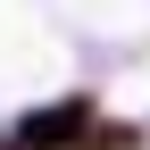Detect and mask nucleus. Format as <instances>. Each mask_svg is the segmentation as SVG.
<instances>
[{
    "mask_svg": "<svg viewBox=\"0 0 150 150\" xmlns=\"http://www.w3.org/2000/svg\"><path fill=\"white\" fill-rule=\"evenodd\" d=\"M92 125H100V100H92V92H67V100L25 108L8 134H17V150H83V134H92Z\"/></svg>",
    "mask_w": 150,
    "mask_h": 150,
    "instance_id": "obj_1",
    "label": "nucleus"
},
{
    "mask_svg": "<svg viewBox=\"0 0 150 150\" xmlns=\"http://www.w3.org/2000/svg\"><path fill=\"white\" fill-rule=\"evenodd\" d=\"M142 142H150V125H125V117H108V125L83 134V150H142Z\"/></svg>",
    "mask_w": 150,
    "mask_h": 150,
    "instance_id": "obj_2",
    "label": "nucleus"
}]
</instances>
